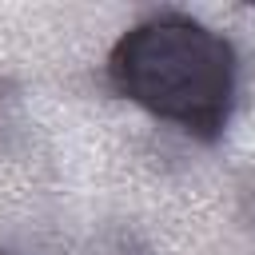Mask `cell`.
<instances>
[{
    "mask_svg": "<svg viewBox=\"0 0 255 255\" xmlns=\"http://www.w3.org/2000/svg\"><path fill=\"white\" fill-rule=\"evenodd\" d=\"M112 88L211 143L223 135L235 104V48L183 12H159L128 28L108 52Z\"/></svg>",
    "mask_w": 255,
    "mask_h": 255,
    "instance_id": "cell-1",
    "label": "cell"
},
{
    "mask_svg": "<svg viewBox=\"0 0 255 255\" xmlns=\"http://www.w3.org/2000/svg\"><path fill=\"white\" fill-rule=\"evenodd\" d=\"M0 255H4V251H0Z\"/></svg>",
    "mask_w": 255,
    "mask_h": 255,
    "instance_id": "cell-2",
    "label": "cell"
}]
</instances>
